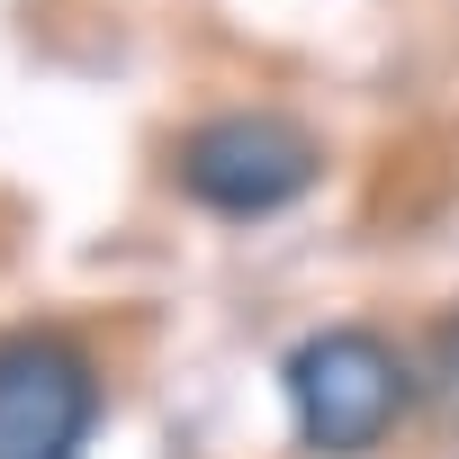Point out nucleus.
Returning a JSON list of instances; mask_svg holds the SVG:
<instances>
[{
  "mask_svg": "<svg viewBox=\"0 0 459 459\" xmlns=\"http://www.w3.org/2000/svg\"><path fill=\"white\" fill-rule=\"evenodd\" d=\"M289 405H298V441L325 459H360L378 450L405 405H414V369L387 333L369 325H325L289 351Z\"/></svg>",
  "mask_w": 459,
  "mask_h": 459,
  "instance_id": "nucleus-1",
  "label": "nucleus"
},
{
  "mask_svg": "<svg viewBox=\"0 0 459 459\" xmlns=\"http://www.w3.org/2000/svg\"><path fill=\"white\" fill-rule=\"evenodd\" d=\"M316 171H325L316 135L289 126V117H271V108H225V117L189 126V135H180V162H171V180H180L189 207L235 216V225L280 216L289 198L316 189Z\"/></svg>",
  "mask_w": 459,
  "mask_h": 459,
  "instance_id": "nucleus-2",
  "label": "nucleus"
},
{
  "mask_svg": "<svg viewBox=\"0 0 459 459\" xmlns=\"http://www.w3.org/2000/svg\"><path fill=\"white\" fill-rule=\"evenodd\" d=\"M100 423V369L73 333L0 342V459H82Z\"/></svg>",
  "mask_w": 459,
  "mask_h": 459,
  "instance_id": "nucleus-3",
  "label": "nucleus"
},
{
  "mask_svg": "<svg viewBox=\"0 0 459 459\" xmlns=\"http://www.w3.org/2000/svg\"><path fill=\"white\" fill-rule=\"evenodd\" d=\"M423 387H432V414L459 423V316L432 325V342H423Z\"/></svg>",
  "mask_w": 459,
  "mask_h": 459,
  "instance_id": "nucleus-4",
  "label": "nucleus"
}]
</instances>
